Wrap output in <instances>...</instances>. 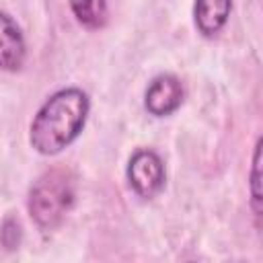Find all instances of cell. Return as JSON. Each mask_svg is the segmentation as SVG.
Wrapping results in <instances>:
<instances>
[{
  "label": "cell",
  "mask_w": 263,
  "mask_h": 263,
  "mask_svg": "<svg viewBox=\"0 0 263 263\" xmlns=\"http://www.w3.org/2000/svg\"><path fill=\"white\" fill-rule=\"evenodd\" d=\"M90 101L82 88L68 86L53 92L35 113L29 127V142L43 156L60 154L82 132Z\"/></svg>",
  "instance_id": "6da1fadb"
},
{
  "label": "cell",
  "mask_w": 263,
  "mask_h": 263,
  "mask_svg": "<svg viewBox=\"0 0 263 263\" xmlns=\"http://www.w3.org/2000/svg\"><path fill=\"white\" fill-rule=\"evenodd\" d=\"M76 197V181L74 175L66 168H49L31 185L29 191V214L33 222L43 228H55L64 216L74 205Z\"/></svg>",
  "instance_id": "7a4b0ae2"
},
{
  "label": "cell",
  "mask_w": 263,
  "mask_h": 263,
  "mask_svg": "<svg viewBox=\"0 0 263 263\" xmlns=\"http://www.w3.org/2000/svg\"><path fill=\"white\" fill-rule=\"evenodd\" d=\"M125 177L132 191L138 197L152 199L164 189V181H166L164 162L154 150H148V148L136 150L127 162Z\"/></svg>",
  "instance_id": "3957f363"
},
{
  "label": "cell",
  "mask_w": 263,
  "mask_h": 263,
  "mask_svg": "<svg viewBox=\"0 0 263 263\" xmlns=\"http://www.w3.org/2000/svg\"><path fill=\"white\" fill-rule=\"evenodd\" d=\"M183 84L173 74H158L150 80L144 92V107L154 117H166L175 113L183 103Z\"/></svg>",
  "instance_id": "277c9868"
},
{
  "label": "cell",
  "mask_w": 263,
  "mask_h": 263,
  "mask_svg": "<svg viewBox=\"0 0 263 263\" xmlns=\"http://www.w3.org/2000/svg\"><path fill=\"white\" fill-rule=\"evenodd\" d=\"M27 43L12 16L0 10V70L16 72L25 64Z\"/></svg>",
  "instance_id": "5b68a950"
},
{
  "label": "cell",
  "mask_w": 263,
  "mask_h": 263,
  "mask_svg": "<svg viewBox=\"0 0 263 263\" xmlns=\"http://www.w3.org/2000/svg\"><path fill=\"white\" fill-rule=\"evenodd\" d=\"M232 10V0H195L193 21L203 37H214L222 31Z\"/></svg>",
  "instance_id": "8992f818"
},
{
  "label": "cell",
  "mask_w": 263,
  "mask_h": 263,
  "mask_svg": "<svg viewBox=\"0 0 263 263\" xmlns=\"http://www.w3.org/2000/svg\"><path fill=\"white\" fill-rule=\"evenodd\" d=\"M72 14L86 29H101L107 23V0H68Z\"/></svg>",
  "instance_id": "52a82bcc"
},
{
  "label": "cell",
  "mask_w": 263,
  "mask_h": 263,
  "mask_svg": "<svg viewBox=\"0 0 263 263\" xmlns=\"http://www.w3.org/2000/svg\"><path fill=\"white\" fill-rule=\"evenodd\" d=\"M249 183H251V210L259 224V220H261V140H257V144H255Z\"/></svg>",
  "instance_id": "ba28073f"
},
{
  "label": "cell",
  "mask_w": 263,
  "mask_h": 263,
  "mask_svg": "<svg viewBox=\"0 0 263 263\" xmlns=\"http://www.w3.org/2000/svg\"><path fill=\"white\" fill-rule=\"evenodd\" d=\"M0 240L6 249H14L21 242V224L14 218H6L0 228Z\"/></svg>",
  "instance_id": "9c48e42d"
}]
</instances>
